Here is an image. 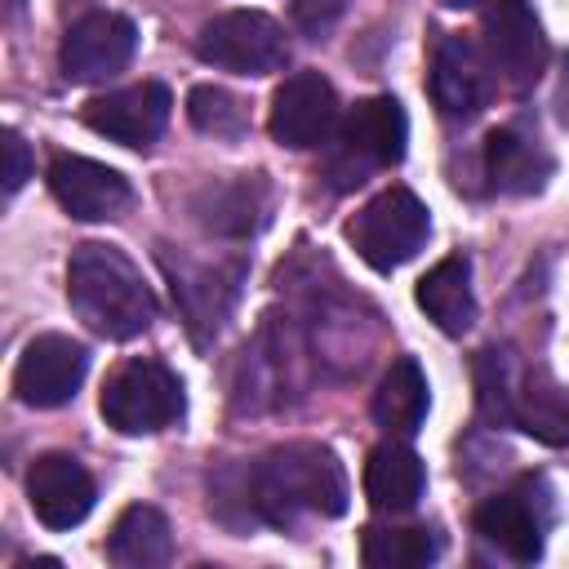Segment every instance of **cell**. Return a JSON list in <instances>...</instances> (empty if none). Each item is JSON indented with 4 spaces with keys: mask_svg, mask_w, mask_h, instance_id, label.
Here are the masks:
<instances>
[{
    "mask_svg": "<svg viewBox=\"0 0 569 569\" xmlns=\"http://www.w3.org/2000/svg\"><path fill=\"white\" fill-rule=\"evenodd\" d=\"M445 4H453V9H471V4H480V0H445Z\"/></svg>",
    "mask_w": 569,
    "mask_h": 569,
    "instance_id": "4316f807",
    "label": "cell"
},
{
    "mask_svg": "<svg viewBox=\"0 0 569 569\" xmlns=\"http://www.w3.org/2000/svg\"><path fill=\"white\" fill-rule=\"evenodd\" d=\"M249 498L267 525H293L298 516H342L347 471L320 445H284L258 458Z\"/></svg>",
    "mask_w": 569,
    "mask_h": 569,
    "instance_id": "7a4b0ae2",
    "label": "cell"
},
{
    "mask_svg": "<svg viewBox=\"0 0 569 569\" xmlns=\"http://www.w3.org/2000/svg\"><path fill=\"white\" fill-rule=\"evenodd\" d=\"M196 53L209 67H222L236 76H267L289 62L280 22L258 9H231V13L209 18L196 36Z\"/></svg>",
    "mask_w": 569,
    "mask_h": 569,
    "instance_id": "8992f818",
    "label": "cell"
},
{
    "mask_svg": "<svg viewBox=\"0 0 569 569\" xmlns=\"http://www.w3.org/2000/svg\"><path fill=\"white\" fill-rule=\"evenodd\" d=\"M547 525H551V493L533 476H525L520 485H511L476 507V533L520 565L542 556Z\"/></svg>",
    "mask_w": 569,
    "mask_h": 569,
    "instance_id": "52a82bcc",
    "label": "cell"
},
{
    "mask_svg": "<svg viewBox=\"0 0 569 569\" xmlns=\"http://www.w3.org/2000/svg\"><path fill=\"white\" fill-rule=\"evenodd\" d=\"M338 13H342V0H298V4H293L298 27H302V31H311V36L329 31Z\"/></svg>",
    "mask_w": 569,
    "mask_h": 569,
    "instance_id": "484cf974",
    "label": "cell"
},
{
    "mask_svg": "<svg viewBox=\"0 0 569 569\" xmlns=\"http://www.w3.org/2000/svg\"><path fill=\"white\" fill-rule=\"evenodd\" d=\"M169 89L160 80H142V84H129V89H111L102 98H93L84 107V124L93 133H107L111 142H124V147H147L164 133L169 124Z\"/></svg>",
    "mask_w": 569,
    "mask_h": 569,
    "instance_id": "4fadbf2b",
    "label": "cell"
},
{
    "mask_svg": "<svg viewBox=\"0 0 569 569\" xmlns=\"http://www.w3.org/2000/svg\"><path fill=\"white\" fill-rule=\"evenodd\" d=\"M4 4H9V13H18V9H22V0H4Z\"/></svg>",
    "mask_w": 569,
    "mask_h": 569,
    "instance_id": "83f0119b",
    "label": "cell"
},
{
    "mask_svg": "<svg viewBox=\"0 0 569 569\" xmlns=\"http://www.w3.org/2000/svg\"><path fill=\"white\" fill-rule=\"evenodd\" d=\"M27 498L40 525L71 529L93 511V476L71 453H40L27 471Z\"/></svg>",
    "mask_w": 569,
    "mask_h": 569,
    "instance_id": "5bb4252c",
    "label": "cell"
},
{
    "mask_svg": "<svg viewBox=\"0 0 569 569\" xmlns=\"http://www.w3.org/2000/svg\"><path fill=\"white\" fill-rule=\"evenodd\" d=\"M271 138L280 147L307 151L329 142V133L338 129V93L320 71H298L289 76L276 98H271Z\"/></svg>",
    "mask_w": 569,
    "mask_h": 569,
    "instance_id": "7c38bea8",
    "label": "cell"
},
{
    "mask_svg": "<svg viewBox=\"0 0 569 569\" xmlns=\"http://www.w3.org/2000/svg\"><path fill=\"white\" fill-rule=\"evenodd\" d=\"M133 49H138V27L129 18H120V13H84L62 36L58 62H62L67 80L98 84V80L120 76L129 67Z\"/></svg>",
    "mask_w": 569,
    "mask_h": 569,
    "instance_id": "9c48e42d",
    "label": "cell"
},
{
    "mask_svg": "<svg viewBox=\"0 0 569 569\" xmlns=\"http://www.w3.org/2000/svg\"><path fill=\"white\" fill-rule=\"evenodd\" d=\"M409 142V120L396 98H365L338 129V147L329 156V178L338 191L360 187L373 169L396 164Z\"/></svg>",
    "mask_w": 569,
    "mask_h": 569,
    "instance_id": "3957f363",
    "label": "cell"
},
{
    "mask_svg": "<svg viewBox=\"0 0 569 569\" xmlns=\"http://www.w3.org/2000/svg\"><path fill=\"white\" fill-rule=\"evenodd\" d=\"M427 489V471H422V458L400 445V440H382L369 462H365V498L378 507V511H413L418 498Z\"/></svg>",
    "mask_w": 569,
    "mask_h": 569,
    "instance_id": "e0dca14e",
    "label": "cell"
},
{
    "mask_svg": "<svg viewBox=\"0 0 569 569\" xmlns=\"http://www.w3.org/2000/svg\"><path fill=\"white\" fill-rule=\"evenodd\" d=\"M84 369H89V351H84L76 338L40 333V338H31L27 351L18 356L13 396H18L22 405H36V409L67 405V400L80 391Z\"/></svg>",
    "mask_w": 569,
    "mask_h": 569,
    "instance_id": "30bf717a",
    "label": "cell"
},
{
    "mask_svg": "<svg viewBox=\"0 0 569 569\" xmlns=\"http://www.w3.org/2000/svg\"><path fill=\"white\" fill-rule=\"evenodd\" d=\"M182 382L160 360H129L102 387V418L120 436H151L182 418Z\"/></svg>",
    "mask_w": 569,
    "mask_h": 569,
    "instance_id": "277c9868",
    "label": "cell"
},
{
    "mask_svg": "<svg viewBox=\"0 0 569 569\" xmlns=\"http://www.w3.org/2000/svg\"><path fill=\"white\" fill-rule=\"evenodd\" d=\"M507 422H516L525 436H533L542 445H569V396H565V387L542 369L525 373L520 382H511Z\"/></svg>",
    "mask_w": 569,
    "mask_h": 569,
    "instance_id": "ac0fdd59",
    "label": "cell"
},
{
    "mask_svg": "<svg viewBox=\"0 0 569 569\" xmlns=\"http://www.w3.org/2000/svg\"><path fill=\"white\" fill-rule=\"evenodd\" d=\"M67 302L71 311L111 342L138 338L156 320V298L142 280V271L120 253L116 244H80L67 262Z\"/></svg>",
    "mask_w": 569,
    "mask_h": 569,
    "instance_id": "6da1fadb",
    "label": "cell"
},
{
    "mask_svg": "<svg viewBox=\"0 0 569 569\" xmlns=\"http://www.w3.org/2000/svg\"><path fill=\"white\" fill-rule=\"evenodd\" d=\"M187 116L200 133H213V138H240L249 129V116H244L240 98L218 89V84H196L191 98H187Z\"/></svg>",
    "mask_w": 569,
    "mask_h": 569,
    "instance_id": "603a6c76",
    "label": "cell"
},
{
    "mask_svg": "<svg viewBox=\"0 0 569 569\" xmlns=\"http://www.w3.org/2000/svg\"><path fill=\"white\" fill-rule=\"evenodd\" d=\"M49 191L80 222L116 218L129 204V182L111 164H98L89 156H53V164H49Z\"/></svg>",
    "mask_w": 569,
    "mask_h": 569,
    "instance_id": "9a60e30c",
    "label": "cell"
},
{
    "mask_svg": "<svg viewBox=\"0 0 569 569\" xmlns=\"http://www.w3.org/2000/svg\"><path fill=\"white\" fill-rule=\"evenodd\" d=\"M107 556L120 565V569H156V565H169L173 556V533H169V520L138 502V507H124L111 538H107Z\"/></svg>",
    "mask_w": 569,
    "mask_h": 569,
    "instance_id": "44dd1931",
    "label": "cell"
},
{
    "mask_svg": "<svg viewBox=\"0 0 569 569\" xmlns=\"http://www.w3.org/2000/svg\"><path fill=\"white\" fill-rule=\"evenodd\" d=\"M485 173L507 196H533L551 178V156L538 138L520 129H493L485 138Z\"/></svg>",
    "mask_w": 569,
    "mask_h": 569,
    "instance_id": "2e32d148",
    "label": "cell"
},
{
    "mask_svg": "<svg viewBox=\"0 0 569 569\" xmlns=\"http://www.w3.org/2000/svg\"><path fill=\"white\" fill-rule=\"evenodd\" d=\"M440 556V538L413 525H369L360 538V560L369 569H422Z\"/></svg>",
    "mask_w": 569,
    "mask_h": 569,
    "instance_id": "7402d4cb",
    "label": "cell"
},
{
    "mask_svg": "<svg viewBox=\"0 0 569 569\" xmlns=\"http://www.w3.org/2000/svg\"><path fill=\"white\" fill-rule=\"evenodd\" d=\"M431 231V213L427 204L409 191V187H387L382 196H373L356 222H351V244L356 253L373 267V271H396L400 262H409Z\"/></svg>",
    "mask_w": 569,
    "mask_h": 569,
    "instance_id": "5b68a950",
    "label": "cell"
},
{
    "mask_svg": "<svg viewBox=\"0 0 569 569\" xmlns=\"http://www.w3.org/2000/svg\"><path fill=\"white\" fill-rule=\"evenodd\" d=\"M27 178H31V151L13 129H4V191L13 196Z\"/></svg>",
    "mask_w": 569,
    "mask_h": 569,
    "instance_id": "d4e9b609",
    "label": "cell"
},
{
    "mask_svg": "<svg viewBox=\"0 0 569 569\" xmlns=\"http://www.w3.org/2000/svg\"><path fill=\"white\" fill-rule=\"evenodd\" d=\"M418 307L436 320L440 333H467L476 320V293H471V262L467 258H440L418 280Z\"/></svg>",
    "mask_w": 569,
    "mask_h": 569,
    "instance_id": "d6986e66",
    "label": "cell"
},
{
    "mask_svg": "<svg viewBox=\"0 0 569 569\" xmlns=\"http://www.w3.org/2000/svg\"><path fill=\"white\" fill-rule=\"evenodd\" d=\"M427 373L413 356L391 360V369L382 373L378 391H373V418L382 431L391 436H413L427 418Z\"/></svg>",
    "mask_w": 569,
    "mask_h": 569,
    "instance_id": "ffe728a7",
    "label": "cell"
},
{
    "mask_svg": "<svg viewBox=\"0 0 569 569\" xmlns=\"http://www.w3.org/2000/svg\"><path fill=\"white\" fill-rule=\"evenodd\" d=\"M480 27H485V53L511 89H529L547 71V36L529 0H489Z\"/></svg>",
    "mask_w": 569,
    "mask_h": 569,
    "instance_id": "ba28073f",
    "label": "cell"
},
{
    "mask_svg": "<svg viewBox=\"0 0 569 569\" xmlns=\"http://www.w3.org/2000/svg\"><path fill=\"white\" fill-rule=\"evenodd\" d=\"M493 62L467 36H445L431 53V102L449 120H471L493 98Z\"/></svg>",
    "mask_w": 569,
    "mask_h": 569,
    "instance_id": "8fae6325",
    "label": "cell"
},
{
    "mask_svg": "<svg viewBox=\"0 0 569 569\" xmlns=\"http://www.w3.org/2000/svg\"><path fill=\"white\" fill-rule=\"evenodd\" d=\"M258 200H253V187L249 182H231V187H209V204H200V218L213 227V231H249L258 218Z\"/></svg>",
    "mask_w": 569,
    "mask_h": 569,
    "instance_id": "cb8c5ba5",
    "label": "cell"
}]
</instances>
